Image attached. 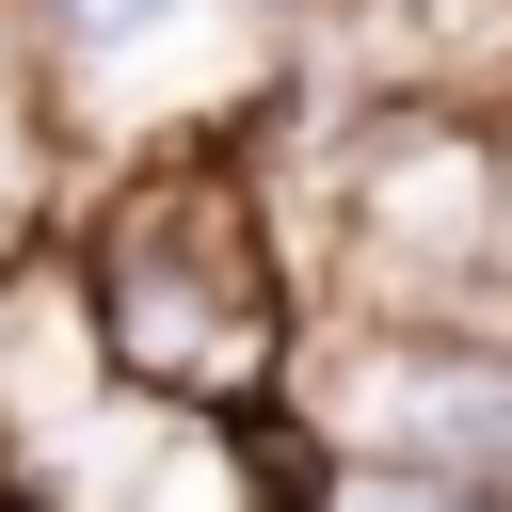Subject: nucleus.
<instances>
[{
    "instance_id": "nucleus-1",
    "label": "nucleus",
    "mask_w": 512,
    "mask_h": 512,
    "mask_svg": "<svg viewBox=\"0 0 512 512\" xmlns=\"http://www.w3.org/2000/svg\"><path fill=\"white\" fill-rule=\"evenodd\" d=\"M64 304H80V352H96L112 400L272 416L288 368H304V272H288L272 192H256V160H240L224 128L144 144V160L80 208Z\"/></svg>"
},
{
    "instance_id": "nucleus-2",
    "label": "nucleus",
    "mask_w": 512,
    "mask_h": 512,
    "mask_svg": "<svg viewBox=\"0 0 512 512\" xmlns=\"http://www.w3.org/2000/svg\"><path fill=\"white\" fill-rule=\"evenodd\" d=\"M336 256L384 320H448L480 272H512V160L480 112L400 96L336 144Z\"/></svg>"
},
{
    "instance_id": "nucleus-3",
    "label": "nucleus",
    "mask_w": 512,
    "mask_h": 512,
    "mask_svg": "<svg viewBox=\"0 0 512 512\" xmlns=\"http://www.w3.org/2000/svg\"><path fill=\"white\" fill-rule=\"evenodd\" d=\"M272 416H320V464H432V480H512V352L448 320H368L336 368H288Z\"/></svg>"
},
{
    "instance_id": "nucleus-4",
    "label": "nucleus",
    "mask_w": 512,
    "mask_h": 512,
    "mask_svg": "<svg viewBox=\"0 0 512 512\" xmlns=\"http://www.w3.org/2000/svg\"><path fill=\"white\" fill-rule=\"evenodd\" d=\"M304 416H192V400H112L64 432L48 512H304Z\"/></svg>"
},
{
    "instance_id": "nucleus-5",
    "label": "nucleus",
    "mask_w": 512,
    "mask_h": 512,
    "mask_svg": "<svg viewBox=\"0 0 512 512\" xmlns=\"http://www.w3.org/2000/svg\"><path fill=\"white\" fill-rule=\"evenodd\" d=\"M224 0H48V64H64V96H112L128 64H160V48H192Z\"/></svg>"
},
{
    "instance_id": "nucleus-6",
    "label": "nucleus",
    "mask_w": 512,
    "mask_h": 512,
    "mask_svg": "<svg viewBox=\"0 0 512 512\" xmlns=\"http://www.w3.org/2000/svg\"><path fill=\"white\" fill-rule=\"evenodd\" d=\"M304 512H512V480H432V464H320Z\"/></svg>"
}]
</instances>
